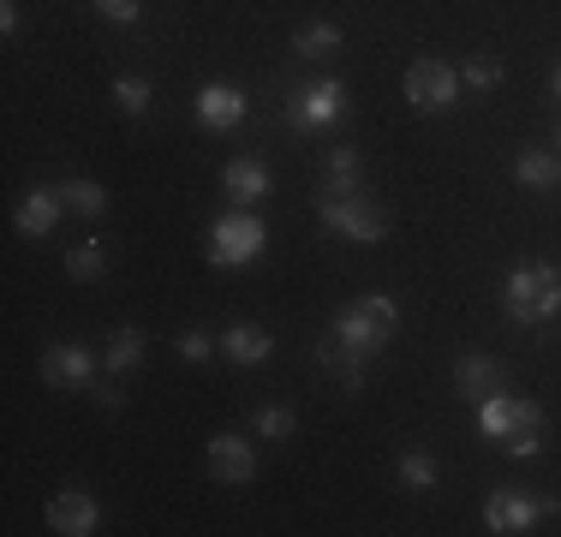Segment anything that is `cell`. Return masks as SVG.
<instances>
[{
    "instance_id": "14",
    "label": "cell",
    "mask_w": 561,
    "mask_h": 537,
    "mask_svg": "<svg viewBox=\"0 0 561 537\" xmlns=\"http://www.w3.org/2000/svg\"><path fill=\"white\" fill-rule=\"evenodd\" d=\"M496 382H507V370H502L490 353H466L460 365H454V388H460L466 400H484V395H496Z\"/></svg>"
},
{
    "instance_id": "12",
    "label": "cell",
    "mask_w": 561,
    "mask_h": 537,
    "mask_svg": "<svg viewBox=\"0 0 561 537\" xmlns=\"http://www.w3.org/2000/svg\"><path fill=\"white\" fill-rule=\"evenodd\" d=\"M251 472H257V454H251L239 436H216V442H209V478H216V483H245Z\"/></svg>"
},
{
    "instance_id": "17",
    "label": "cell",
    "mask_w": 561,
    "mask_h": 537,
    "mask_svg": "<svg viewBox=\"0 0 561 537\" xmlns=\"http://www.w3.org/2000/svg\"><path fill=\"white\" fill-rule=\"evenodd\" d=\"M317 365L335 370L341 388H365V376H370V358L353 353V346H341V341H323V346H317Z\"/></svg>"
},
{
    "instance_id": "18",
    "label": "cell",
    "mask_w": 561,
    "mask_h": 537,
    "mask_svg": "<svg viewBox=\"0 0 561 537\" xmlns=\"http://www.w3.org/2000/svg\"><path fill=\"white\" fill-rule=\"evenodd\" d=\"M358 173H365V161H358L353 144H335L323 161V192H358Z\"/></svg>"
},
{
    "instance_id": "19",
    "label": "cell",
    "mask_w": 561,
    "mask_h": 537,
    "mask_svg": "<svg viewBox=\"0 0 561 537\" xmlns=\"http://www.w3.org/2000/svg\"><path fill=\"white\" fill-rule=\"evenodd\" d=\"M514 180L531 185V192H550V185H561V156H550V150H526V156L514 161Z\"/></svg>"
},
{
    "instance_id": "25",
    "label": "cell",
    "mask_w": 561,
    "mask_h": 537,
    "mask_svg": "<svg viewBox=\"0 0 561 537\" xmlns=\"http://www.w3.org/2000/svg\"><path fill=\"white\" fill-rule=\"evenodd\" d=\"M114 102H119V114H144L150 107V78H114Z\"/></svg>"
},
{
    "instance_id": "28",
    "label": "cell",
    "mask_w": 561,
    "mask_h": 537,
    "mask_svg": "<svg viewBox=\"0 0 561 537\" xmlns=\"http://www.w3.org/2000/svg\"><path fill=\"white\" fill-rule=\"evenodd\" d=\"M251 424H257L270 442H287V436H293V424H299V419H293V407H257V419H251Z\"/></svg>"
},
{
    "instance_id": "23",
    "label": "cell",
    "mask_w": 561,
    "mask_h": 537,
    "mask_svg": "<svg viewBox=\"0 0 561 537\" xmlns=\"http://www.w3.org/2000/svg\"><path fill=\"white\" fill-rule=\"evenodd\" d=\"M138 358H144V334H138V329H119L114 341H108V370L126 376L131 365H138Z\"/></svg>"
},
{
    "instance_id": "34",
    "label": "cell",
    "mask_w": 561,
    "mask_h": 537,
    "mask_svg": "<svg viewBox=\"0 0 561 537\" xmlns=\"http://www.w3.org/2000/svg\"><path fill=\"white\" fill-rule=\"evenodd\" d=\"M556 144H561V138H556Z\"/></svg>"
},
{
    "instance_id": "33",
    "label": "cell",
    "mask_w": 561,
    "mask_h": 537,
    "mask_svg": "<svg viewBox=\"0 0 561 537\" xmlns=\"http://www.w3.org/2000/svg\"><path fill=\"white\" fill-rule=\"evenodd\" d=\"M550 84H556V96H561V60H556V72H550Z\"/></svg>"
},
{
    "instance_id": "22",
    "label": "cell",
    "mask_w": 561,
    "mask_h": 537,
    "mask_svg": "<svg viewBox=\"0 0 561 537\" xmlns=\"http://www.w3.org/2000/svg\"><path fill=\"white\" fill-rule=\"evenodd\" d=\"M60 197H66V209H78V215H102V209H108V192H102L96 180H66Z\"/></svg>"
},
{
    "instance_id": "9",
    "label": "cell",
    "mask_w": 561,
    "mask_h": 537,
    "mask_svg": "<svg viewBox=\"0 0 561 537\" xmlns=\"http://www.w3.org/2000/svg\"><path fill=\"white\" fill-rule=\"evenodd\" d=\"M239 119H245V90H233V84H204L197 90V126L233 132Z\"/></svg>"
},
{
    "instance_id": "16",
    "label": "cell",
    "mask_w": 561,
    "mask_h": 537,
    "mask_svg": "<svg viewBox=\"0 0 561 537\" xmlns=\"http://www.w3.org/2000/svg\"><path fill=\"white\" fill-rule=\"evenodd\" d=\"M60 209H66V197H60V192H43V185H36V192H24V204H19V233L43 239L48 227L60 221Z\"/></svg>"
},
{
    "instance_id": "1",
    "label": "cell",
    "mask_w": 561,
    "mask_h": 537,
    "mask_svg": "<svg viewBox=\"0 0 561 537\" xmlns=\"http://www.w3.org/2000/svg\"><path fill=\"white\" fill-rule=\"evenodd\" d=\"M502 305H507V317H514V322L538 329V322H550V311L561 305V275L550 263H519L514 275H507Z\"/></svg>"
},
{
    "instance_id": "11",
    "label": "cell",
    "mask_w": 561,
    "mask_h": 537,
    "mask_svg": "<svg viewBox=\"0 0 561 537\" xmlns=\"http://www.w3.org/2000/svg\"><path fill=\"white\" fill-rule=\"evenodd\" d=\"M96 502H90L84 490H60L55 502H48V526H55L60 537H90L96 532Z\"/></svg>"
},
{
    "instance_id": "29",
    "label": "cell",
    "mask_w": 561,
    "mask_h": 537,
    "mask_svg": "<svg viewBox=\"0 0 561 537\" xmlns=\"http://www.w3.org/2000/svg\"><path fill=\"white\" fill-rule=\"evenodd\" d=\"M180 353L192 358V365H204V358L216 353V334H209V329H185L180 334Z\"/></svg>"
},
{
    "instance_id": "2",
    "label": "cell",
    "mask_w": 561,
    "mask_h": 537,
    "mask_svg": "<svg viewBox=\"0 0 561 537\" xmlns=\"http://www.w3.org/2000/svg\"><path fill=\"white\" fill-rule=\"evenodd\" d=\"M394 329H400V311H394L389 299H377V293H370V299H353L335 317V341L353 346V353H365V358L382 353V346L394 341Z\"/></svg>"
},
{
    "instance_id": "27",
    "label": "cell",
    "mask_w": 561,
    "mask_h": 537,
    "mask_svg": "<svg viewBox=\"0 0 561 537\" xmlns=\"http://www.w3.org/2000/svg\"><path fill=\"white\" fill-rule=\"evenodd\" d=\"M400 483H407V490H431V483H436V460H431V454H400Z\"/></svg>"
},
{
    "instance_id": "4",
    "label": "cell",
    "mask_w": 561,
    "mask_h": 537,
    "mask_svg": "<svg viewBox=\"0 0 561 537\" xmlns=\"http://www.w3.org/2000/svg\"><path fill=\"white\" fill-rule=\"evenodd\" d=\"M263 245H270V227H263L251 209L221 215V221L209 227V263L216 268H239V263L263 258Z\"/></svg>"
},
{
    "instance_id": "15",
    "label": "cell",
    "mask_w": 561,
    "mask_h": 537,
    "mask_svg": "<svg viewBox=\"0 0 561 537\" xmlns=\"http://www.w3.org/2000/svg\"><path fill=\"white\" fill-rule=\"evenodd\" d=\"M221 353L233 358V365H263V358L275 353V334H263L257 322H233V329L221 334Z\"/></svg>"
},
{
    "instance_id": "7",
    "label": "cell",
    "mask_w": 561,
    "mask_h": 537,
    "mask_svg": "<svg viewBox=\"0 0 561 537\" xmlns=\"http://www.w3.org/2000/svg\"><path fill=\"white\" fill-rule=\"evenodd\" d=\"M454 96H460V72L443 60H412L407 66V102L419 107V114H443V107H454Z\"/></svg>"
},
{
    "instance_id": "21",
    "label": "cell",
    "mask_w": 561,
    "mask_h": 537,
    "mask_svg": "<svg viewBox=\"0 0 561 537\" xmlns=\"http://www.w3.org/2000/svg\"><path fill=\"white\" fill-rule=\"evenodd\" d=\"M478 430H484L490 442H502L507 430H514V400H507V395H484V400H478Z\"/></svg>"
},
{
    "instance_id": "32",
    "label": "cell",
    "mask_w": 561,
    "mask_h": 537,
    "mask_svg": "<svg viewBox=\"0 0 561 537\" xmlns=\"http://www.w3.org/2000/svg\"><path fill=\"white\" fill-rule=\"evenodd\" d=\"M96 400H102V407H108V412H114V407H119V400H126V395H119V388H114V382H102V388H96Z\"/></svg>"
},
{
    "instance_id": "6",
    "label": "cell",
    "mask_w": 561,
    "mask_h": 537,
    "mask_svg": "<svg viewBox=\"0 0 561 537\" xmlns=\"http://www.w3.org/2000/svg\"><path fill=\"white\" fill-rule=\"evenodd\" d=\"M556 495H519V490H496V495H490V502H484V526L490 532H531V526H538V519H550L556 514Z\"/></svg>"
},
{
    "instance_id": "26",
    "label": "cell",
    "mask_w": 561,
    "mask_h": 537,
    "mask_svg": "<svg viewBox=\"0 0 561 537\" xmlns=\"http://www.w3.org/2000/svg\"><path fill=\"white\" fill-rule=\"evenodd\" d=\"M460 78H466L472 90H496V84H502V60H496V54H472Z\"/></svg>"
},
{
    "instance_id": "31",
    "label": "cell",
    "mask_w": 561,
    "mask_h": 537,
    "mask_svg": "<svg viewBox=\"0 0 561 537\" xmlns=\"http://www.w3.org/2000/svg\"><path fill=\"white\" fill-rule=\"evenodd\" d=\"M0 31H7V36L19 31V7H12V0H0Z\"/></svg>"
},
{
    "instance_id": "3",
    "label": "cell",
    "mask_w": 561,
    "mask_h": 537,
    "mask_svg": "<svg viewBox=\"0 0 561 537\" xmlns=\"http://www.w3.org/2000/svg\"><path fill=\"white\" fill-rule=\"evenodd\" d=\"M317 221L346 233L353 245H377V239L389 233L382 209L370 204V197H358V192H317Z\"/></svg>"
},
{
    "instance_id": "13",
    "label": "cell",
    "mask_w": 561,
    "mask_h": 537,
    "mask_svg": "<svg viewBox=\"0 0 561 537\" xmlns=\"http://www.w3.org/2000/svg\"><path fill=\"white\" fill-rule=\"evenodd\" d=\"M502 448L514 454V460H531V454L543 448V407L538 400H514V430L502 436Z\"/></svg>"
},
{
    "instance_id": "30",
    "label": "cell",
    "mask_w": 561,
    "mask_h": 537,
    "mask_svg": "<svg viewBox=\"0 0 561 537\" xmlns=\"http://www.w3.org/2000/svg\"><path fill=\"white\" fill-rule=\"evenodd\" d=\"M96 12H102V19H108V24H138V0H96Z\"/></svg>"
},
{
    "instance_id": "20",
    "label": "cell",
    "mask_w": 561,
    "mask_h": 537,
    "mask_svg": "<svg viewBox=\"0 0 561 537\" xmlns=\"http://www.w3.org/2000/svg\"><path fill=\"white\" fill-rule=\"evenodd\" d=\"M293 48H299L305 60H329V54H341V31H335V24H323V19H311V24H299Z\"/></svg>"
},
{
    "instance_id": "24",
    "label": "cell",
    "mask_w": 561,
    "mask_h": 537,
    "mask_svg": "<svg viewBox=\"0 0 561 537\" xmlns=\"http://www.w3.org/2000/svg\"><path fill=\"white\" fill-rule=\"evenodd\" d=\"M66 268H72L78 281H96L102 268H108V258H102V245H96V239H84V245H72V251H66Z\"/></svg>"
},
{
    "instance_id": "8",
    "label": "cell",
    "mask_w": 561,
    "mask_h": 537,
    "mask_svg": "<svg viewBox=\"0 0 561 537\" xmlns=\"http://www.w3.org/2000/svg\"><path fill=\"white\" fill-rule=\"evenodd\" d=\"M90 376H96V353H90V346L55 341L43 353V382L48 388H90Z\"/></svg>"
},
{
    "instance_id": "10",
    "label": "cell",
    "mask_w": 561,
    "mask_h": 537,
    "mask_svg": "<svg viewBox=\"0 0 561 537\" xmlns=\"http://www.w3.org/2000/svg\"><path fill=\"white\" fill-rule=\"evenodd\" d=\"M221 192L233 197V204H263V197H270V168H263L257 156H233L221 168Z\"/></svg>"
},
{
    "instance_id": "5",
    "label": "cell",
    "mask_w": 561,
    "mask_h": 537,
    "mask_svg": "<svg viewBox=\"0 0 561 537\" xmlns=\"http://www.w3.org/2000/svg\"><path fill=\"white\" fill-rule=\"evenodd\" d=\"M341 114H346V90L335 84V78H323V84H299L287 96V126L293 132H323V126H335Z\"/></svg>"
}]
</instances>
